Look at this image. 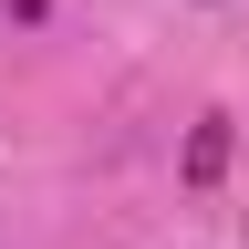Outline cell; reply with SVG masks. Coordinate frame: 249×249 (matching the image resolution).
I'll use <instances>...</instances> for the list:
<instances>
[{
  "mask_svg": "<svg viewBox=\"0 0 249 249\" xmlns=\"http://www.w3.org/2000/svg\"><path fill=\"white\" fill-rule=\"evenodd\" d=\"M218 177H229V114H208L187 135V187H218Z\"/></svg>",
  "mask_w": 249,
  "mask_h": 249,
  "instance_id": "1",
  "label": "cell"
}]
</instances>
